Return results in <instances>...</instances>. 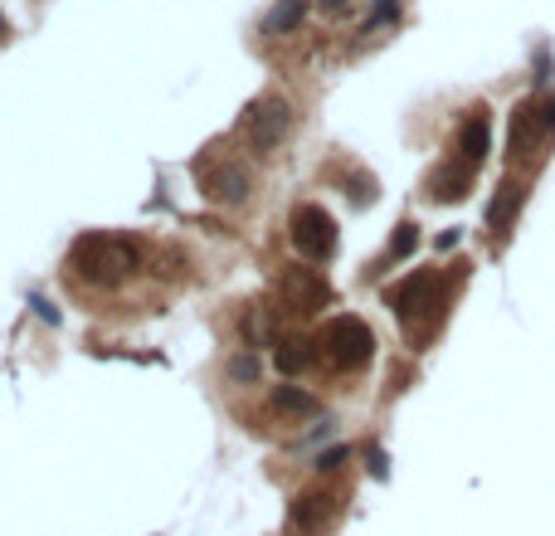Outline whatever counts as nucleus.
Listing matches in <instances>:
<instances>
[{
  "instance_id": "ddd939ff",
  "label": "nucleus",
  "mask_w": 555,
  "mask_h": 536,
  "mask_svg": "<svg viewBox=\"0 0 555 536\" xmlns=\"http://www.w3.org/2000/svg\"><path fill=\"white\" fill-rule=\"evenodd\" d=\"M414 239H419V230H414V225H400V234H395V244H390V259H405L409 249H414Z\"/></svg>"
},
{
  "instance_id": "0eeeda50",
  "label": "nucleus",
  "mask_w": 555,
  "mask_h": 536,
  "mask_svg": "<svg viewBox=\"0 0 555 536\" xmlns=\"http://www.w3.org/2000/svg\"><path fill=\"white\" fill-rule=\"evenodd\" d=\"M205 191L215 195V200H224V205H239L244 195L254 191V181H249V171H244L239 161H224V166H215V171H210Z\"/></svg>"
},
{
  "instance_id": "4468645a",
  "label": "nucleus",
  "mask_w": 555,
  "mask_h": 536,
  "mask_svg": "<svg viewBox=\"0 0 555 536\" xmlns=\"http://www.w3.org/2000/svg\"><path fill=\"white\" fill-rule=\"evenodd\" d=\"M229 376H234V381H259V361H254V356H239V361H229Z\"/></svg>"
},
{
  "instance_id": "6e6552de",
  "label": "nucleus",
  "mask_w": 555,
  "mask_h": 536,
  "mask_svg": "<svg viewBox=\"0 0 555 536\" xmlns=\"http://www.w3.org/2000/svg\"><path fill=\"white\" fill-rule=\"evenodd\" d=\"M283 293L293 298L297 312H317V307L327 303V283H322L312 268H293V273L283 278Z\"/></svg>"
},
{
  "instance_id": "9d476101",
  "label": "nucleus",
  "mask_w": 555,
  "mask_h": 536,
  "mask_svg": "<svg viewBox=\"0 0 555 536\" xmlns=\"http://www.w3.org/2000/svg\"><path fill=\"white\" fill-rule=\"evenodd\" d=\"M302 15H307V0H278V5L263 15V30H268V35H293L297 25H302Z\"/></svg>"
},
{
  "instance_id": "20e7f679",
  "label": "nucleus",
  "mask_w": 555,
  "mask_h": 536,
  "mask_svg": "<svg viewBox=\"0 0 555 536\" xmlns=\"http://www.w3.org/2000/svg\"><path fill=\"white\" fill-rule=\"evenodd\" d=\"M293 244L302 259H332L336 254V220L322 205H297L293 210Z\"/></svg>"
},
{
  "instance_id": "f03ea898",
  "label": "nucleus",
  "mask_w": 555,
  "mask_h": 536,
  "mask_svg": "<svg viewBox=\"0 0 555 536\" xmlns=\"http://www.w3.org/2000/svg\"><path fill=\"white\" fill-rule=\"evenodd\" d=\"M317 346H322L332 371H361L370 361V351H375V337H370V327L361 317H336Z\"/></svg>"
},
{
  "instance_id": "7ed1b4c3",
  "label": "nucleus",
  "mask_w": 555,
  "mask_h": 536,
  "mask_svg": "<svg viewBox=\"0 0 555 536\" xmlns=\"http://www.w3.org/2000/svg\"><path fill=\"white\" fill-rule=\"evenodd\" d=\"M390 307L400 312V322L414 332L419 317H439V307H444V278H439L434 268L409 273L400 288H390Z\"/></svg>"
},
{
  "instance_id": "1a4fd4ad",
  "label": "nucleus",
  "mask_w": 555,
  "mask_h": 536,
  "mask_svg": "<svg viewBox=\"0 0 555 536\" xmlns=\"http://www.w3.org/2000/svg\"><path fill=\"white\" fill-rule=\"evenodd\" d=\"M268 410L283 415V420H307V415H317V400H312L307 390H297V385H278V390L268 395Z\"/></svg>"
},
{
  "instance_id": "f257e3e1",
  "label": "nucleus",
  "mask_w": 555,
  "mask_h": 536,
  "mask_svg": "<svg viewBox=\"0 0 555 536\" xmlns=\"http://www.w3.org/2000/svg\"><path fill=\"white\" fill-rule=\"evenodd\" d=\"M69 268H74L83 283H122L132 268H137V244L122 239V234H83L69 254Z\"/></svg>"
},
{
  "instance_id": "9b49d317",
  "label": "nucleus",
  "mask_w": 555,
  "mask_h": 536,
  "mask_svg": "<svg viewBox=\"0 0 555 536\" xmlns=\"http://www.w3.org/2000/svg\"><path fill=\"white\" fill-rule=\"evenodd\" d=\"M273 361H278V371H288V376H293V371H302V366L312 361V342H307V337H288V342L278 346V356H273Z\"/></svg>"
},
{
  "instance_id": "f8f14e48",
  "label": "nucleus",
  "mask_w": 555,
  "mask_h": 536,
  "mask_svg": "<svg viewBox=\"0 0 555 536\" xmlns=\"http://www.w3.org/2000/svg\"><path fill=\"white\" fill-rule=\"evenodd\" d=\"M458 147H463V156L468 161H482V152H487V117H473L468 127H463V137H458Z\"/></svg>"
},
{
  "instance_id": "423d86ee",
  "label": "nucleus",
  "mask_w": 555,
  "mask_h": 536,
  "mask_svg": "<svg viewBox=\"0 0 555 536\" xmlns=\"http://www.w3.org/2000/svg\"><path fill=\"white\" fill-rule=\"evenodd\" d=\"M288 127H293V108L283 103V98H268L254 108V122H249V142L259 147V152H273L283 137H288Z\"/></svg>"
},
{
  "instance_id": "2eb2a0df",
  "label": "nucleus",
  "mask_w": 555,
  "mask_h": 536,
  "mask_svg": "<svg viewBox=\"0 0 555 536\" xmlns=\"http://www.w3.org/2000/svg\"><path fill=\"white\" fill-rule=\"evenodd\" d=\"M5 39H10V25H5V15H0V44H5Z\"/></svg>"
},
{
  "instance_id": "39448f33",
  "label": "nucleus",
  "mask_w": 555,
  "mask_h": 536,
  "mask_svg": "<svg viewBox=\"0 0 555 536\" xmlns=\"http://www.w3.org/2000/svg\"><path fill=\"white\" fill-rule=\"evenodd\" d=\"M336 507H341V498L336 493H327V488H317V493H302V498L293 502V517H288V527H293L297 536H317L332 527Z\"/></svg>"
}]
</instances>
